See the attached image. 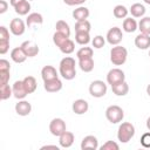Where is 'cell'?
I'll return each instance as SVG.
<instances>
[{
	"instance_id": "1",
	"label": "cell",
	"mask_w": 150,
	"mask_h": 150,
	"mask_svg": "<svg viewBox=\"0 0 150 150\" xmlns=\"http://www.w3.org/2000/svg\"><path fill=\"white\" fill-rule=\"evenodd\" d=\"M75 59L70 56H66L60 61L59 64V71L60 75L64 80H73L76 76V69H75Z\"/></svg>"
},
{
	"instance_id": "2",
	"label": "cell",
	"mask_w": 150,
	"mask_h": 150,
	"mask_svg": "<svg viewBox=\"0 0 150 150\" xmlns=\"http://www.w3.org/2000/svg\"><path fill=\"white\" fill-rule=\"evenodd\" d=\"M127 57H128V50L125 47L116 45L110 49V61L114 66L124 64L127 61Z\"/></svg>"
},
{
	"instance_id": "3",
	"label": "cell",
	"mask_w": 150,
	"mask_h": 150,
	"mask_svg": "<svg viewBox=\"0 0 150 150\" xmlns=\"http://www.w3.org/2000/svg\"><path fill=\"white\" fill-rule=\"evenodd\" d=\"M135 127L130 122H122L117 129V138L121 143H128L135 136Z\"/></svg>"
},
{
	"instance_id": "4",
	"label": "cell",
	"mask_w": 150,
	"mask_h": 150,
	"mask_svg": "<svg viewBox=\"0 0 150 150\" xmlns=\"http://www.w3.org/2000/svg\"><path fill=\"white\" fill-rule=\"evenodd\" d=\"M105 117L110 123L116 124V123L122 122V120L124 117V111L120 105L112 104L105 109Z\"/></svg>"
},
{
	"instance_id": "5",
	"label": "cell",
	"mask_w": 150,
	"mask_h": 150,
	"mask_svg": "<svg viewBox=\"0 0 150 150\" xmlns=\"http://www.w3.org/2000/svg\"><path fill=\"white\" fill-rule=\"evenodd\" d=\"M107 90H108V87H107L105 82H103L101 80H95L89 86V94L96 98L103 97L107 94Z\"/></svg>"
},
{
	"instance_id": "6",
	"label": "cell",
	"mask_w": 150,
	"mask_h": 150,
	"mask_svg": "<svg viewBox=\"0 0 150 150\" xmlns=\"http://www.w3.org/2000/svg\"><path fill=\"white\" fill-rule=\"evenodd\" d=\"M123 81H125V74L122 69L112 68L108 71V74H107V83L108 84L114 86V84H117Z\"/></svg>"
},
{
	"instance_id": "7",
	"label": "cell",
	"mask_w": 150,
	"mask_h": 150,
	"mask_svg": "<svg viewBox=\"0 0 150 150\" xmlns=\"http://www.w3.org/2000/svg\"><path fill=\"white\" fill-rule=\"evenodd\" d=\"M67 130V127H66V122L60 118V117H56V118H53L49 123V131L53 136H60L62 135L64 131Z\"/></svg>"
},
{
	"instance_id": "8",
	"label": "cell",
	"mask_w": 150,
	"mask_h": 150,
	"mask_svg": "<svg viewBox=\"0 0 150 150\" xmlns=\"http://www.w3.org/2000/svg\"><path fill=\"white\" fill-rule=\"evenodd\" d=\"M123 39V33L121 30V28L118 27H112L108 30L107 33V36H105V40L109 45L111 46H116V45H120V42L122 41Z\"/></svg>"
},
{
	"instance_id": "9",
	"label": "cell",
	"mask_w": 150,
	"mask_h": 150,
	"mask_svg": "<svg viewBox=\"0 0 150 150\" xmlns=\"http://www.w3.org/2000/svg\"><path fill=\"white\" fill-rule=\"evenodd\" d=\"M26 26L27 25L23 22V20H21L19 18H14V19H12V21L9 23V30L12 32L13 35L20 36V35H22L25 33Z\"/></svg>"
},
{
	"instance_id": "10",
	"label": "cell",
	"mask_w": 150,
	"mask_h": 150,
	"mask_svg": "<svg viewBox=\"0 0 150 150\" xmlns=\"http://www.w3.org/2000/svg\"><path fill=\"white\" fill-rule=\"evenodd\" d=\"M20 47L23 49V52H25V54L27 55V57H34V56H36V55L39 54V52H40L39 46H38L35 42L29 41V40H28V41H23Z\"/></svg>"
},
{
	"instance_id": "11",
	"label": "cell",
	"mask_w": 150,
	"mask_h": 150,
	"mask_svg": "<svg viewBox=\"0 0 150 150\" xmlns=\"http://www.w3.org/2000/svg\"><path fill=\"white\" fill-rule=\"evenodd\" d=\"M12 89H13V96L18 100H23L27 95H28V91L26 90V87L23 84V81L19 80V81H15L12 86Z\"/></svg>"
},
{
	"instance_id": "12",
	"label": "cell",
	"mask_w": 150,
	"mask_h": 150,
	"mask_svg": "<svg viewBox=\"0 0 150 150\" xmlns=\"http://www.w3.org/2000/svg\"><path fill=\"white\" fill-rule=\"evenodd\" d=\"M32 111V104L26 100H19L15 104V112L19 116H28Z\"/></svg>"
},
{
	"instance_id": "13",
	"label": "cell",
	"mask_w": 150,
	"mask_h": 150,
	"mask_svg": "<svg viewBox=\"0 0 150 150\" xmlns=\"http://www.w3.org/2000/svg\"><path fill=\"white\" fill-rule=\"evenodd\" d=\"M71 109L74 111V114L76 115H83L88 111L89 109V104L86 100L83 98H79V100H75L73 102V105H71Z\"/></svg>"
},
{
	"instance_id": "14",
	"label": "cell",
	"mask_w": 150,
	"mask_h": 150,
	"mask_svg": "<svg viewBox=\"0 0 150 150\" xmlns=\"http://www.w3.org/2000/svg\"><path fill=\"white\" fill-rule=\"evenodd\" d=\"M62 86H63V84H62V81H61L59 77L43 82L45 90L48 91V93H56V91H60V90L62 89Z\"/></svg>"
},
{
	"instance_id": "15",
	"label": "cell",
	"mask_w": 150,
	"mask_h": 150,
	"mask_svg": "<svg viewBox=\"0 0 150 150\" xmlns=\"http://www.w3.org/2000/svg\"><path fill=\"white\" fill-rule=\"evenodd\" d=\"M135 46L142 50L148 49L150 47V35L144 34V33H139L135 38Z\"/></svg>"
},
{
	"instance_id": "16",
	"label": "cell",
	"mask_w": 150,
	"mask_h": 150,
	"mask_svg": "<svg viewBox=\"0 0 150 150\" xmlns=\"http://www.w3.org/2000/svg\"><path fill=\"white\" fill-rule=\"evenodd\" d=\"M74 141H75L74 134L70 131H67V130L62 135L59 136V143H60V146H62V148H70L73 145Z\"/></svg>"
},
{
	"instance_id": "17",
	"label": "cell",
	"mask_w": 150,
	"mask_h": 150,
	"mask_svg": "<svg viewBox=\"0 0 150 150\" xmlns=\"http://www.w3.org/2000/svg\"><path fill=\"white\" fill-rule=\"evenodd\" d=\"M98 148V141L94 135H88L86 136L82 142H81V149L86 150V149H93L96 150Z\"/></svg>"
},
{
	"instance_id": "18",
	"label": "cell",
	"mask_w": 150,
	"mask_h": 150,
	"mask_svg": "<svg viewBox=\"0 0 150 150\" xmlns=\"http://www.w3.org/2000/svg\"><path fill=\"white\" fill-rule=\"evenodd\" d=\"M41 77H42V80L45 82V81H49V80L56 79V77H59V75H57L56 69L53 66H45L41 69Z\"/></svg>"
},
{
	"instance_id": "19",
	"label": "cell",
	"mask_w": 150,
	"mask_h": 150,
	"mask_svg": "<svg viewBox=\"0 0 150 150\" xmlns=\"http://www.w3.org/2000/svg\"><path fill=\"white\" fill-rule=\"evenodd\" d=\"M90 12L87 7L84 6H79L77 8H75L73 11V18L76 20V21H82V20H87L88 16H89Z\"/></svg>"
},
{
	"instance_id": "20",
	"label": "cell",
	"mask_w": 150,
	"mask_h": 150,
	"mask_svg": "<svg viewBox=\"0 0 150 150\" xmlns=\"http://www.w3.org/2000/svg\"><path fill=\"white\" fill-rule=\"evenodd\" d=\"M11 59L15 62V63H22L26 61L27 55L25 54L23 49L21 47H15L14 49H12L11 52Z\"/></svg>"
},
{
	"instance_id": "21",
	"label": "cell",
	"mask_w": 150,
	"mask_h": 150,
	"mask_svg": "<svg viewBox=\"0 0 150 150\" xmlns=\"http://www.w3.org/2000/svg\"><path fill=\"white\" fill-rule=\"evenodd\" d=\"M111 90L116 96H125L129 93V86L125 81L111 86Z\"/></svg>"
},
{
	"instance_id": "22",
	"label": "cell",
	"mask_w": 150,
	"mask_h": 150,
	"mask_svg": "<svg viewBox=\"0 0 150 150\" xmlns=\"http://www.w3.org/2000/svg\"><path fill=\"white\" fill-rule=\"evenodd\" d=\"M42 22H43V16H42V14H40L38 12L28 14V16L26 19V25L28 26V28L32 27L33 25H41Z\"/></svg>"
},
{
	"instance_id": "23",
	"label": "cell",
	"mask_w": 150,
	"mask_h": 150,
	"mask_svg": "<svg viewBox=\"0 0 150 150\" xmlns=\"http://www.w3.org/2000/svg\"><path fill=\"white\" fill-rule=\"evenodd\" d=\"M145 7L144 5L139 4V2H136V4H132L131 7L129 8V12L131 13V15L134 18H143L144 14H145Z\"/></svg>"
},
{
	"instance_id": "24",
	"label": "cell",
	"mask_w": 150,
	"mask_h": 150,
	"mask_svg": "<svg viewBox=\"0 0 150 150\" xmlns=\"http://www.w3.org/2000/svg\"><path fill=\"white\" fill-rule=\"evenodd\" d=\"M94 66H95V62H94V59L93 57L79 60V67L84 73H90L94 69Z\"/></svg>"
},
{
	"instance_id": "25",
	"label": "cell",
	"mask_w": 150,
	"mask_h": 150,
	"mask_svg": "<svg viewBox=\"0 0 150 150\" xmlns=\"http://www.w3.org/2000/svg\"><path fill=\"white\" fill-rule=\"evenodd\" d=\"M138 29V23L134 18H125L123 20V30L127 33H134Z\"/></svg>"
},
{
	"instance_id": "26",
	"label": "cell",
	"mask_w": 150,
	"mask_h": 150,
	"mask_svg": "<svg viewBox=\"0 0 150 150\" xmlns=\"http://www.w3.org/2000/svg\"><path fill=\"white\" fill-rule=\"evenodd\" d=\"M22 81H23V84H25L26 90L28 91V94H32V93H34V91L36 90L38 83H36V80H35V77H34V76L28 75V76H26Z\"/></svg>"
},
{
	"instance_id": "27",
	"label": "cell",
	"mask_w": 150,
	"mask_h": 150,
	"mask_svg": "<svg viewBox=\"0 0 150 150\" xmlns=\"http://www.w3.org/2000/svg\"><path fill=\"white\" fill-rule=\"evenodd\" d=\"M112 13H114V16L117 19H125L129 13V9L124 5H116L114 7Z\"/></svg>"
},
{
	"instance_id": "28",
	"label": "cell",
	"mask_w": 150,
	"mask_h": 150,
	"mask_svg": "<svg viewBox=\"0 0 150 150\" xmlns=\"http://www.w3.org/2000/svg\"><path fill=\"white\" fill-rule=\"evenodd\" d=\"M75 41L81 46H86L90 42V35L88 32H76Z\"/></svg>"
},
{
	"instance_id": "29",
	"label": "cell",
	"mask_w": 150,
	"mask_h": 150,
	"mask_svg": "<svg viewBox=\"0 0 150 150\" xmlns=\"http://www.w3.org/2000/svg\"><path fill=\"white\" fill-rule=\"evenodd\" d=\"M12 95H13L12 87H9L8 83H1L0 84V98L5 101V100H8Z\"/></svg>"
},
{
	"instance_id": "30",
	"label": "cell",
	"mask_w": 150,
	"mask_h": 150,
	"mask_svg": "<svg viewBox=\"0 0 150 150\" xmlns=\"http://www.w3.org/2000/svg\"><path fill=\"white\" fill-rule=\"evenodd\" d=\"M138 29L141 33L150 35V16H143L138 22Z\"/></svg>"
},
{
	"instance_id": "31",
	"label": "cell",
	"mask_w": 150,
	"mask_h": 150,
	"mask_svg": "<svg viewBox=\"0 0 150 150\" xmlns=\"http://www.w3.org/2000/svg\"><path fill=\"white\" fill-rule=\"evenodd\" d=\"M14 11L19 15H27L29 13V11H30V4L27 0H25L21 4H19L18 6H15L14 7Z\"/></svg>"
},
{
	"instance_id": "32",
	"label": "cell",
	"mask_w": 150,
	"mask_h": 150,
	"mask_svg": "<svg viewBox=\"0 0 150 150\" xmlns=\"http://www.w3.org/2000/svg\"><path fill=\"white\" fill-rule=\"evenodd\" d=\"M93 55H94V50H93L91 47H81V48L76 52V57H77L79 60L93 57Z\"/></svg>"
},
{
	"instance_id": "33",
	"label": "cell",
	"mask_w": 150,
	"mask_h": 150,
	"mask_svg": "<svg viewBox=\"0 0 150 150\" xmlns=\"http://www.w3.org/2000/svg\"><path fill=\"white\" fill-rule=\"evenodd\" d=\"M68 39H69L68 35H66V34H63V33H60V32H57V30L53 34V42H54V45H55L56 47L62 46Z\"/></svg>"
},
{
	"instance_id": "34",
	"label": "cell",
	"mask_w": 150,
	"mask_h": 150,
	"mask_svg": "<svg viewBox=\"0 0 150 150\" xmlns=\"http://www.w3.org/2000/svg\"><path fill=\"white\" fill-rule=\"evenodd\" d=\"M55 28L57 32L60 33H63L68 36H70V28H69V25L64 21V20H59L56 21V25H55Z\"/></svg>"
},
{
	"instance_id": "35",
	"label": "cell",
	"mask_w": 150,
	"mask_h": 150,
	"mask_svg": "<svg viewBox=\"0 0 150 150\" xmlns=\"http://www.w3.org/2000/svg\"><path fill=\"white\" fill-rule=\"evenodd\" d=\"M91 25L88 20H82V21H76L75 23V32H90Z\"/></svg>"
},
{
	"instance_id": "36",
	"label": "cell",
	"mask_w": 150,
	"mask_h": 150,
	"mask_svg": "<svg viewBox=\"0 0 150 150\" xmlns=\"http://www.w3.org/2000/svg\"><path fill=\"white\" fill-rule=\"evenodd\" d=\"M59 48H60V50H61L63 54H71V53L74 52V49H75V43H74L73 40L68 39V40H67L62 46H60Z\"/></svg>"
},
{
	"instance_id": "37",
	"label": "cell",
	"mask_w": 150,
	"mask_h": 150,
	"mask_svg": "<svg viewBox=\"0 0 150 150\" xmlns=\"http://www.w3.org/2000/svg\"><path fill=\"white\" fill-rule=\"evenodd\" d=\"M104 43H105V39L102 36V35H96L94 36V39L91 40V45L94 48L96 49H100L102 47H104Z\"/></svg>"
},
{
	"instance_id": "38",
	"label": "cell",
	"mask_w": 150,
	"mask_h": 150,
	"mask_svg": "<svg viewBox=\"0 0 150 150\" xmlns=\"http://www.w3.org/2000/svg\"><path fill=\"white\" fill-rule=\"evenodd\" d=\"M100 149L101 150H118L120 145L116 142H114V141H107Z\"/></svg>"
},
{
	"instance_id": "39",
	"label": "cell",
	"mask_w": 150,
	"mask_h": 150,
	"mask_svg": "<svg viewBox=\"0 0 150 150\" xmlns=\"http://www.w3.org/2000/svg\"><path fill=\"white\" fill-rule=\"evenodd\" d=\"M141 144L144 148L150 149V131L149 132H144L142 135V137H141Z\"/></svg>"
},
{
	"instance_id": "40",
	"label": "cell",
	"mask_w": 150,
	"mask_h": 150,
	"mask_svg": "<svg viewBox=\"0 0 150 150\" xmlns=\"http://www.w3.org/2000/svg\"><path fill=\"white\" fill-rule=\"evenodd\" d=\"M9 49V40H0V54L4 55Z\"/></svg>"
},
{
	"instance_id": "41",
	"label": "cell",
	"mask_w": 150,
	"mask_h": 150,
	"mask_svg": "<svg viewBox=\"0 0 150 150\" xmlns=\"http://www.w3.org/2000/svg\"><path fill=\"white\" fill-rule=\"evenodd\" d=\"M11 79L9 70H0V82L1 83H8Z\"/></svg>"
},
{
	"instance_id": "42",
	"label": "cell",
	"mask_w": 150,
	"mask_h": 150,
	"mask_svg": "<svg viewBox=\"0 0 150 150\" xmlns=\"http://www.w3.org/2000/svg\"><path fill=\"white\" fill-rule=\"evenodd\" d=\"M0 40H9V30L5 26H0Z\"/></svg>"
},
{
	"instance_id": "43",
	"label": "cell",
	"mask_w": 150,
	"mask_h": 150,
	"mask_svg": "<svg viewBox=\"0 0 150 150\" xmlns=\"http://www.w3.org/2000/svg\"><path fill=\"white\" fill-rule=\"evenodd\" d=\"M87 0H63V2L68 6H81Z\"/></svg>"
},
{
	"instance_id": "44",
	"label": "cell",
	"mask_w": 150,
	"mask_h": 150,
	"mask_svg": "<svg viewBox=\"0 0 150 150\" xmlns=\"http://www.w3.org/2000/svg\"><path fill=\"white\" fill-rule=\"evenodd\" d=\"M0 70H11L9 61H7L5 59H1L0 60Z\"/></svg>"
},
{
	"instance_id": "45",
	"label": "cell",
	"mask_w": 150,
	"mask_h": 150,
	"mask_svg": "<svg viewBox=\"0 0 150 150\" xmlns=\"http://www.w3.org/2000/svg\"><path fill=\"white\" fill-rule=\"evenodd\" d=\"M8 8V4L5 0H0V14H4Z\"/></svg>"
},
{
	"instance_id": "46",
	"label": "cell",
	"mask_w": 150,
	"mask_h": 150,
	"mask_svg": "<svg viewBox=\"0 0 150 150\" xmlns=\"http://www.w3.org/2000/svg\"><path fill=\"white\" fill-rule=\"evenodd\" d=\"M22 1H25V0H11V1H9V4H11V6L15 7V6H18L19 4H21Z\"/></svg>"
},
{
	"instance_id": "47",
	"label": "cell",
	"mask_w": 150,
	"mask_h": 150,
	"mask_svg": "<svg viewBox=\"0 0 150 150\" xmlns=\"http://www.w3.org/2000/svg\"><path fill=\"white\" fill-rule=\"evenodd\" d=\"M46 148H55L56 150L59 149V146H56V145H43V146H42L41 149H46Z\"/></svg>"
},
{
	"instance_id": "48",
	"label": "cell",
	"mask_w": 150,
	"mask_h": 150,
	"mask_svg": "<svg viewBox=\"0 0 150 150\" xmlns=\"http://www.w3.org/2000/svg\"><path fill=\"white\" fill-rule=\"evenodd\" d=\"M145 124H146V129L150 130V116L146 118V123H145Z\"/></svg>"
},
{
	"instance_id": "49",
	"label": "cell",
	"mask_w": 150,
	"mask_h": 150,
	"mask_svg": "<svg viewBox=\"0 0 150 150\" xmlns=\"http://www.w3.org/2000/svg\"><path fill=\"white\" fill-rule=\"evenodd\" d=\"M146 94L150 96V84H148V86H146Z\"/></svg>"
},
{
	"instance_id": "50",
	"label": "cell",
	"mask_w": 150,
	"mask_h": 150,
	"mask_svg": "<svg viewBox=\"0 0 150 150\" xmlns=\"http://www.w3.org/2000/svg\"><path fill=\"white\" fill-rule=\"evenodd\" d=\"M143 1H144L146 5H150V0H143Z\"/></svg>"
},
{
	"instance_id": "51",
	"label": "cell",
	"mask_w": 150,
	"mask_h": 150,
	"mask_svg": "<svg viewBox=\"0 0 150 150\" xmlns=\"http://www.w3.org/2000/svg\"><path fill=\"white\" fill-rule=\"evenodd\" d=\"M149 56H150V50H149Z\"/></svg>"
}]
</instances>
